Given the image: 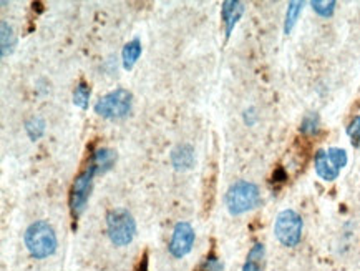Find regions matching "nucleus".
I'll return each instance as SVG.
<instances>
[{
	"mask_svg": "<svg viewBox=\"0 0 360 271\" xmlns=\"http://www.w3.org/2000/svg\"><path fill=\"white\" fill-rule=\"evenodd\" d=\"M25 246L35 260H44L57 251V235L49 222L32 223L25 232Z\"/></svg>",
	"mask_w": 360,
	"mask_h": 271,
	"instance_id": "nucleus-1",
	"label": "nucleus"
},
{
	"mask_svg": "<svg viewBox=\"0 0 360 271\" xmlns=\"http://www.w3.org/2000/svg\"><path fill=\"white\" fill-rule=\"evenodd\" d=\"M224 201H226V206H228L229 213L234 215V217H238V215L248 213V211H251L256 208V206H259L261 191L256 183L248 182V180H239L228 188Z\"/></svg>",
	"mask_w": 360,
	"mask_h": 271,
	"instance_id": "nucleus-2",
	"label": "nucleus"
},
{
	"mask_svg": "<svg viewBox=\"0 0 360 271\" xmlns=\"http://www.w3.org/2000/svg\"><path fill=\"white\" fill-rule=\"evenodd\" d=\"M107 232L115 246H127L136 235V222L127 208H113L107 215Z\"/></svg>",
	"mask_w": 360,
	"mask_h": 271,
	"instance_id": "nucleus-3",
	"label": "nucleus"
},
{
	"mask_svg": "<svg viewBox=\"0 0 360 271\" xmlns=\"http://www.w3.org/2000/svg\"><path fill=\"white\" fill-rule=\"evenodd\" d=\"M133 95L127 89H117L110 92L105 96H101L95 103V112L100 117L108 118V120H117V118L127 117L131 112Z\"/></svg>",
	"mask_w": 360,
	"mask_h": 271,
	"instance_id": "nucleus-4",
	"label": "nucleus"
},
{
	"mask_svg": "<svg viewBox=\"0 0 360 271\" xmlns=\"http://www.w3.org/2000/svg\"><path fill=\"white\" fill-rule=\"evenodd\" d=\"M98 175V170L91 162H89L85 170L75 178L70 190V213L73 220L80 218V215L85 211V206L89 203L91 188H94V178Z\"/></svg>",
	"mask_w": 360,
	"mask_h": 271,
	"instance_id": "nucleus-5",
	"label": "nucleus"
},
{
	"mask_svg": "<svg viewBox=\"0 0 360 271\" xmlns=\"http://www.w3.org/2000/svg\"><path fill=\"white\" fill-rule=\"evenodd\" d=\"M304 222L294 210L281 211L274 223V235L283 246L294 248L301 243Z\"/></svg>",
	"mask_w": 360,
	"mask_h": 271,
	"instance_id": "nucleus-6",
	"label": "nucleus"
},
{
	"mask_svg": "<svg viewBox=\"0 0 360 271\" xmlns=\"http://www.w3.org/2000/svg\"><path fill=\"white\" fill-rule=\"evenodd\" d=\"M196 233L193 229L191 225L188 222H179L173 229L172 240H169L168 250L174 258H183L191 251L193 245H195Z\"/></svg>",
	"mask_w": 360,
	"mask_h": 271,
	"instance_id": "nucleus-7",
	"label": "nucleus"
},
{
	"mask_svg": "<svg viewBox=\"0 0 360 271\" xmlns=\"http://www.w3.org/2000/svg\"><path fill=\"white\" fill-rule=\"evenodd\" d=\"M244 4L238 2V0H226L223 2V7H221V17H223L224 22V30H226V37H231L233 34L234 27L239 22V18L243 17L244 13Z\"/></svg>",
	"mask_w": 360,
	"mask_h": 271,
	"instance_id": "nucleus-8",
	"label": "nucleus"
},
{
	"mask_svg": "<svg viewBox=\"0 0 360 271\" xmlns=\"http://www.w3.org/2000/svg\"><path fill=\"white\" fill-rule=\"evenodd\" d=\"M314 167H316V173L319 175L324 182H334L339 177L340 170L335 167V163L332 162L327 150H319L314 158Z\"/></svg>",
	"mask_w": 360,
	"mask_h": 271,
	"instance_id": "nucleus-9",
	"label": "nucleus"
},
{
	"mask_svg": "<svg viewBox=\"0 0 360 271\" xmlns=\"http://www.w3.org/2000/svg\"><path fill=\"white\" fill-rule=\"evenodd\" d=\"M172 163L176 170H189L195 163V149L188 144L178 145L172 151Z\"/></svg>",
	"mask_w": 360,
	"mask_h": 271,
	"instance_id": "nucleus-10",
	"label": "nucleus"
},
{
	"mask_svg": "<svg viewBox=\"0 0 360 271\" xmlns=\"http://www.w3.org/2000/svg\"><path fill=\"white\" fill-rule=\"evenodd\" d=\"M266 270V246L256 243L246 256L243 271H264Z\"/></svg>",
	"mask_w": 360,
	"mask_h": 271,
	"instance_id": "nucleus-11",
	"label": "nucleus"
},
{
	"mask_svg": "<svg viewBox=\"0 0 360 271\" xmlns=\"http://www.w3.org/2000/svg\"><path fill=\"white\" fill-rule=\"evenodd\" d=\"M90 162L95 165L96 170H98V175H103V173L110 172L115 167V162H117V153L110 149H98L91 155Z\"/></svg>",
	"mask_w": 360,
	"mask_h": 271,
	"instance_id": "nucleus-12",
	"label": "nucleus"
},
{
	"mask_svg": "<svg viewBox=\"0 0 360 271\" xmlns=\"http://www.w3.org/2000/svg\"><path fill=\"white\" fill-rule=\"evenodd\" d=\"M141 50L143 49H141L140 39H133L131 42H128L127 45H124L123 52H122L124 70H131V68L135 67L136 61L140 58V55H141Z\"/></svg>",
	"mask_w": 360,
	"mask_h": 271,
	"instance_id": "nucleus-13",
	"label": "nucleus"
},
{
	"mask_svg": "<svg viewBox=\"0 0 360 271\" xmlns=\"http://www.w3.org/2000/svg\"><path fill=\"white\" fill-rule=\"evenodd\" d=\"M0 37H2V57H7V55H11L13 52V49H15L17 45V35L15 32H13L12 25H8L6 20L2 22V29H0Z\"/></svg>",
	"mask_w": 360,
	"mask_h": 271,
	"instance_id": "nucleus-14",
	"label": "nucleus"
},
{
	"mask_svg": "<svg viewBox=\"0 0 360 271\" xmlns=\"http://www.w3.org/2000/svg\"><path fill=\"white\" fill-rule=\"evenodd\" d=\"M304 8V2L301 0H294V2H289L288 12H285V20H284V34L289 35L292 29L297 24V18L301 15Z\"/></svg>",
	"mask_w": 360,
	"mask_h": 271,
	"instance_id": "nucleus-15",
	"label": "nucleus"
},
{
	"mask_svg": "<svg viewBox=\"0 0 360 271\" xmlns=\"http://www.w3.org/2000/svg\"><path fill=\"white\" fill-rule=\"evenodd\" d=\"M90 87L85 84V82H80L75 87V92H73V103L77 105V107H80L82 110H86L89 108V103H90Z\"/></svg>",
	"mask_w": 360,
	"mask_h": 271,
	"instance_id": "nucleus-16",
	"label": "nucleus"
},
{
	"mask_svg": "<svg viewBox=\"0 0 360 271\" xmlns=\"http://www.w3.org/2000/svg\"><path fill=\"white\" fill-rule=\"evenodd\" d=\"M311 6H312L314 12H316L317 15L329 18V17L334 15L337 2H335V0H312Z\"/></svg>",
	"mask_w": 360,
	"mask_h": 271,
	"instance_id": "nucleus-17",
	"label": "nucleus"
},
{
	"mask_svg": "<svg viewBox=\"0 0 360 271\" xmlns=\"http://www.w3.org/2000/svg\"><path fill=\"white\" fill-rule=\"evenodd\" d=\"M319 123H321L319 115H317L316 112L307 113L306 117L302 118L301 132L304 133V135H316V133L319 132Z\"/></svg>",
	"mask_w": 360,
	"mask_h": 271,
	"instance_id": "nucleus-18",
	"label": "nucleus"
},
{
	"mask_svg": "<svg viewBox=\"0 0 360 271\" xmlns=\"http://www.w3.org/2000/svg\"><path fill=\"white\" fill-rule=\"evenodd\" d=\"M25 130L29 133L32 141L39 140L45 132V122L41 120L40 117H32L30 120H27L25 123Z\"/></svg>",
	"mask_w": 360,
	"mask_h": 271,
	"instance_id": "nucleus-19",
	"label": "nucleus"
},
{
	"mask_svg": "<svg viewBox=\"0 0 360 271\" xmlns=\"http://www.w3.org/2000/svg\"><path fill=\"white\" fill-rule=\"evenodd\" d=\"M347 135L350 137V144L354 149H360V115L352 118L347 127Z\"/></svg>",
	"mask_w": 360,
	"mask_h": 271,
	"instance_id": "nucleus-20",
	"label": "nucleus"
},
{
	"mask_svg": "<svg viewBox=\"0 0 360 271\" xmlns=\"http://www.w3.org/2000/svg\"><path fill=\"white\" fill-rule=\"evenodd\" d=\"M195 271H223V263L213 253L207 255Z\"/></svg>",
	"mask_w": 360,
	"mask_h": 271,
	"instance_id": "nucleus-21",
	"label": "nucleus"
},
{
	"mask_svg": "<svg viewBox=\"0 0 360 271\" xmlns=\"http://www.w3.org/2000/svg\"><path fill=\"white\" fill-rule=\"evenodd\" d=\"M327 153H329V157L332 162L335 163V167L339 170H342L345 165H347V151L344 149H337V146H332V149L327 150Z\"/></svg>",
	"mask_w": 360,
	"mask_h": 271,
	"instance_id": "nucleus-22",
	"label": "nucleus"
},
{
	"mask_svg": "<svg viewBox=\"0 0 360 271\" xmlns=\"http://www.w3.org/2000/svg\"><path fill=\"white\" fill-rule=\"evenodd\" d=\"M256 118H257V115H256V110H254V108H248L246 112H244V122H246L249 127L256 123Z\"/></svg>",
	"mask_w": 360,
	"mask_h": 271,
	"instance_id": "nucleus-23",
	"label": "nucleus"
},
{
	"mask_svg": "<svg viewBox=\"0 0 360 271\" xmlns=\"http://www.w3.org/2000/svg\"><path fill=\"white\" fill-rule=\"evenodd\" d=\"M285 180H288V173L284 172L283 167H279V168L274 172V175H272V182L283 183V182H285Z\"/></svg>",
	"mask_w": 360,
	"mask_h": 271,
	"instance_id": "nucleus-24",
	"label": "nucleus"
},
{
	"mask_svg": "<svg viewBox=\"0 0 360 271\" xmlns=\"http://www.w3.org/2000/svg\"><path fill=\"white\" fill-rule=\"evenodd\" d=\"M136 271H148V255L145 253L141 256L140 263H138V270Z\"/></svg>",
	"mask_w": 360,
	"mask_h": 271,
	"instance_id": "nucleus-25",
	"label": "nucleus"
}]
</instances>
